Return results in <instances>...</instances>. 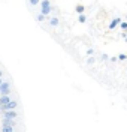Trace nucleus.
<instances>
[{
	"mask_svg": "<svg viewBox=\"0 0 127 132\" xmlns=\"http://www.w3.org/2000/svg\"><path fill=\"white\" fill-rule=\"evenodd\" d=\"M19 108V102L18 99H11L8 104L0 105V111H6V110H18Z\"/></svg>",
	"mask_w": 127,
	"mask_h": 132,
	"instance_id": "obj_1",
	"label": "nucleus"
},
{
	"mask_svg": "<svg viewBox=\"0 0 127 132\" xmlns=\"http://www.w3.org/2000/svg\"><path fill=\"white\" fill-rule=\"evenodd\" d=\"M12 92V87H11V82L9 81H3L2 86H0V96L2 95H11Z\"/></svg>",
	"mask_w": 127,
	"mask_h": 132,
	"instance_id": "obj_2",
	"label": "nucleus"
},
{
	"mask_svg": "<svg viewBox=\"0 0 127 132\" xmlns=\"http://www.w3.org/2000/svg\"><path fill=\"white\" fill-rule=\"evenodd\" d=\"M3 113V117H6V119H18L19 117V113H18L17 110H6V111H2Z\"/></svg>",
	"mask_w": 127,
	"mask_h": 132,
	"instance_id": "obj_3",
	"label": "nucleus"
},
{
	"mask_svg": "<svg viewBox=\"0 0 127 132\" xmlns=\"http://www.w3.org/2000/svg\"><path fill=\"white\" fill-rule=\"evenodd\" d=\"M46 21L51 27H58L60 26V18L58 16H54V15H48L46 16Z\"/></svg>",
	"mask_w": 127,
	"mask_h": 132,
	"instance_id": "obj_4",
	"label": "nucleus"
},
{
	"mask_svg": "<svg viewBox=\"0 0 127 132\" xmlns=\"http://www.w3.org/2000/svg\"><path fill=\"white\" fill-rule=\"evenodd\" d=\"M120 23H121V18H120V16H114V18H112V21L108 24V29H109V30H115V29L118 27Z\"/></svg>",
	"mask_w": 127,
	"mask_h": 132,
	"instance_id": "obj_5",
	"label": "nucleus"
},
{
	"mask_svg": "<svg viewBox=\"0 0 127 132\" xmlns=\"http://www.w3.org/2000/svg\"><path fill=\"white\" fill-rule=\"evenodd\" d=\"M2 126H12V128H15V126H18V123L14 120V119H6V117H3Z\"/></svg>",
	"mask_w": 127,
	"mask_h": 132,
	"instance_id": "obj_6",
	"label": "nucleus"
},
{
	"mask_svg": "<svg viewBox=\"0 0 127 132\" xmlns=\"http://www.w3.org/2000/svg\"><path fill=\"white\" fill-rule=\"evenodd\" d=\"M11 99H12V96H11V95H2V96H0V105L8 104Z\"/></svg>",
	"mask_w": 127,
	"mask_h": 132,
	"instance_id": "obj_7",
	"label": "nucleus"
},
{
	"mask_svg": "<svg viewBox=\"0 0 127 132\" xmlns=\"http://www.w3.org/2000/svg\"><path fill=\"white\" fill-rule=\"evenodd\" d=\"M34 18H36L37 23H45V21H46V16L43 15V14H41V12H37V14L34 15Z\"/></svg>",
	"mask_w": 127,
	"mask_h": 132,
	"instance_id": "obj_8",
	"label": "nucleus"
},
{
	"mask_svg": "<svg viewBox=\"0 0 127 132\" xmlns=\"http://www.w3.org/2000/svg\"><path fill=\"white\" fill-rule=\"evenodd\" d=\"M96 62H97V59L94 57V56H87V60H85V63H87L88 66H93Z\"/></svg>",
	"mask_w": 127,
	"mask_h": 132,
	"instance_id": "obj_9",
	"label": "nucleus"
},
{
	"mask_svg": "<svg viewBox=\"0 0 127 132\" xmlns=\"http://www.w3.org/2000/svg\"><path fill=\"white\" fill-rule=\"evenodd\" d=\"M78 21H79L81 24H85V23L88 21V16L85 15V14H79V16H78Z\"/></svg>",
	"mask_w": 127,
	"mask_h": 132,
	"instance_id": "obj_10",
	"label": "nucleus"
},
{
	"mask_svg": "<svg viewBox=\"0 0 127 132\" xmlns=\"http://www.w3.org/2000/svg\"><path fill=\"white\" fill-rule=\"evenodd\" d=\"M75 11L78 12V14H85V6L84 5H76Z\"/></svg>",
	"mask_w": 127,
	"mask_h": 132,
	"instance_id": "obj_11",
	"label": "nucleus"
},
{
	"mask_svg": "<svg viewBox=\"0 0 127 132\" xmlns=\"http://www.w3.org/2000/svg\"><path fill=\"white\" fill-rule=\"evenodd\" d=\"M118 27L121 29V32H127V21H123L121 20V23L118 24Z\"/></svg>",
	"mask_w": 127,
	"mask_h": 132,
	"instance_id": "obj_12",
	"label": "nucleus"
},
{
	"mask_svg": "<svg viewBox=\"0 0 127 132\" xmlns=\"http://www.w3.org/2000/svg\"><path fill=\"white\" fill-rule=\"evenodd\" d=\"M117 59H118V62H126V60H127V54L121 53V54H118V56H117Z\"/></svg>",
	"mask_w": 127,
	"mask_h": 132,
	"instance_id": "obj_13",
	"label": "nucleus"
},
{
	"mask_svg": "<svg viewBox=\"0 0 127 132\" xmlns=\"http://www.w3.org/2000/svg\"><path fill=\"white\" fill-rule=\"evenodd\" d=\"M2 132H14L12 126H2Z\"/></svg>",
	"mask_w": 127,
	"mask_h": 132,
	"instance_id": "obj_14",
	"label": "nucleus"
},
{
	"mask_svg": "<svg viewBox=\"0 0 127 132\" xmlns=\"http://www.w3.org/2000/svg\"><path fill=\"white\" fill-rule=\"evenodd\" d=\"M85 54H87V56H94L96 51H94V48H87L85 50Z\"/></svg>",
	"mask_w": 127,
	"mask_h": 132,
	"instance_id": "obj_15",
	"label": "nucleus"
},
{
	"mask_svg": "<svg viewBox=\"0 0 127 132\" xmlns=\"http://www.w3.org/2000/svg\"><path fill=\"white\" fill-rule=\"evenodd\" d=\"M28 3H30L32 8H34V6H37V5L41 3V0H28Z\"/></svg>",
	"mask_w": 127,
	"mask_h": 132,
	"instance_id": "obj_16",
	"label": "nucleus"
},
{
	"mask_svg": "<svg viewBox=\"0 0 127 132\" xmlns=\"http://www.w3.org/2000/svg\"><path fill=\"white\" fill-rule=\"evenodd\" d=\"M108 62H111L112 65H115V63H118V59H117V56H112V57H109Z\"/></svg>",
	"mask_w": 127,
	"mask_h": 132,
	"instance_id": "obj_17",
	"label": "nucleus"
},
{
	"mask_svg": "<svg viewBox=\"0 0 127 132\" xmlns=\"http://www.w3.org/2000/svg\"><path fill=\"white\" fill-rule=\"evenodd\" d=\"M100 60H102V62H108V60H109V56L103 53V54H100Z\"/></svg>",
	"mask_w": 127,
	"mask_h": 132,
	"instance_id": "obj_18",
	"label": "nucleus"
},
{
	"mask_svg": "<svg viewBox=\"0 0 127 132\" xmlns=\"http://www.w3.org/2000/svg\"><path fill=\"white\" fill-rule=\"evenodd\" d=\"M120 36H121V38L124 39V38H126V36H127V32H121V35H120Z\"/></svg>",
	"mask_w": 127,
	"mask_h": 132,
	"instance_id": "obj_19",
	"label": "nucleus"
},
{
	"mask_svg": "<svg viewBox=\"0 0 127 132\" xmlns=\"http://www.w3.org/2000/svg\"><path fill=\"white\" fill-rule=\"evenodd\" d=\"M5 81V80H3V77H0V86H2V82Z\"/></svg>",
	"mask_w": 127,
	"mask_h": 132,
	"instance_id": "obj_20",
	"label": "nucleus"
},
{
	"mask_svg": "<svg viewBox=\"0 0 127 132\" xmlns=\"http://www.w3.org/2000/svg\"><path fill=\"white\" fill-rule=\"evenodd\" d=\"M3 75H5V72H3V71H0V77H3Z\"/></svg>",
	"mask_w": 127,
	"mask_h": 132,
	"instance_id": "obj_21",
	"label": "nucleus"
},
{
	"mask_svg": "<svg viewBox=\"0 0 127 132\" xmlns=\"http://www.w3.org/2000/svg\"><path fill=\"white\" fill-rule=\"evenodd\" d=\"M124 41H126V44H127V36H126V38H124Z\"/></svg>",
	"mask_w": 127,
	"mask_h": 132,
	"instance_id": "obj_22",
	"label": "nucleus"
},
{
	"mask_svg": "<svg viewBox=\"0 0 127 132\" xmlns=\"http://www.w3.org/2000/svg\"><path fill=\"white\" fill-rule=\"evenodd\" d=\"M126 21H127V15H126Z\"/></svg>",
	"mask_w": 127,
	"mask_h": 132,
	"instance_id": "obj_23",
	"label": "nucleus"
},
{
	"mask_svg": "<svg viewBox=\"0 0 127 132\" xmlns=\"http://www.w3.org/2000/svg\"><path fill=\"white\" fill-rule=\"evenodd\" d=\"M126 74H127V71H126Z\"/></svg>",
	"mask_w": 127,
	"mask_h": 132,
	"instance_id": "obj_24",
	"label": "nucleus"
}]
</instances>
